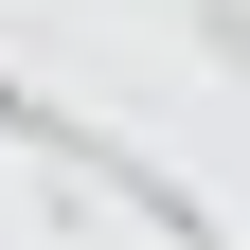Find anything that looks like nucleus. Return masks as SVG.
Listing matches in <instances>:
<instances>
[{
  "instance_id": "obj_1",
  "label": "nucleus",
  "mask_w": 250,
  "mask_h": 250,
  "mask_svg": "<svg viewBox=\"0 0 250 250\" xmlns=\"http://www.w3.org/2000/svg\"><path fill=\"white\" fill-rule=\"evenodd\" d=\"M0 107H18V89H0Z\"/></svg>"
}]
</instances>
